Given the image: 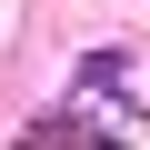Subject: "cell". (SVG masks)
I'll return each instance as SVG.
<instances>
[{"instance_id": "1", "label": "cell", "mask_w": 150, "mask_h": 150, "mask_svg": "<svg viewBox=\"0 0 150 150\" xmlns=\"http://www.w3.org/2000/svg\"><path fill=\"white\" fill-rule=\"evenodd\" d=\"M120 70H130L120 50H90V60H80V80H70V110H100V100L120 90Z\"/></svg>"}]
</instances>
